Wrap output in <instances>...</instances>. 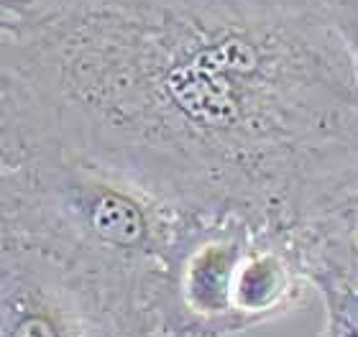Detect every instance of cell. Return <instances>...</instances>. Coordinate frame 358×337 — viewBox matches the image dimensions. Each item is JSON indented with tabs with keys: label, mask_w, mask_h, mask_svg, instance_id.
Returning <instances> with one entry per match:
<instances>
[{
	"label": "cell",
	"mask_w": 358,
	"mask_h": 337,
	"mask_svg": "<svg viewBox=\"0 0 358 337\" xmlns=\"http://www.w3.org/2000/svg\"><path fill=\"white\" fill-rule=\"evenodd\" d=\"M0 149L292 235L358 189L356 67L333 0H36L0 13Z\"/></svg>",
	"instance_id": "6da1fadb"
},
{
	"label": "cell",
	"mask_w": 358,
	"mask_h": 337,
	"mask_svg": "<svg viewBox=\"0 0 358 337\" xmlns=\"http://www.w3.org/2000/svg\"><path fill=\"white\" fill-rule=\"evenodd\" d=\"M0 197L13 240L83 278L123 337H159V289L189 215L59 149H0Z\"/></svg>",
	"instance_id": "7a4b0ae2"
},
{
	"label": "cell",
	"mask_w": 358,
	"mask_h": 337,
	"mask_svg": "<svg viewBox=\"0 0 358 337\" xmlns=\"http://www.w3.org/2000/svg\"><path fill=\"white\" fill-rule=\"evenodd\" d=\"M254 225L233 218H187L166 261L157 299L159 337H236L243 261Z\"/></svg>",
	"instance_id": "3957f363"
},
{
	"label": "cell",
	"mask_w": 358,
	"mask_h": 337,
	"mask_svg": "<svg viewBox=\"0 0 358 337\" xmlns=\"http://www.w3.org/2000/svg\"><path fill=\"white\" fill-rule=\"evenodd\" d=\"M0 337H123L83 278L34 246L0 248Z\"/></svg>",
	"instance_id": "277c9868"
},
{
	"label": "cell",
	"mask_w": 358,
	"mask_h": 337,
	"mask_svg": "<svg viewBox=\"0 0 358 337\" xmlns=\"http://www.w3.org/2000/svg\"><path fill=\"white\" fill-rule=\"evenodd\" d=\"M310 289L358 286V189L328 215L292 232Z\"/></svg>",
	"instance_id": "5b68a950"
},
{
	"label": "cell",
	"mask_w": 358,
	"mask_h": 337,
	"mask_svg": "<svg viewBox=\"0 0 358 337\" xmlns=\"http://www.w3.org/2000/svg\"><path fill=\"white\" fill-rule=\"evenodd\" d=\"M325 327L320 337H358V286H317Z\"/></svg>",
	"instance_id": "8992f818"
},
{
	"label": "cell",
	"mask_w": 358,
	"mask_h": 337,
	"mask_svg": "<svg viewBox=\"0 0 358 337\" xmlns=\"http://www.w3.org/2000/svg\"><path fill=\"white\" fill-rule=\"evenodd\" d=\"M333 8H336L338 26L343 31L345 46L351 52L353 67H356V77H358V0H333Z\"/></svg>",
	"instance_id": "52a82bcc"
},
{
	"label": "cell",
	"mask_w": 358,
	"mask_h": 337,
	"mask_svg": "<svg viewBox=\"0 0 358 337\" xmlns=\"http://www.w3.org/2000/svg\"><path fill=\"white\" fill-rule=\"evenodd\" d=\"M10 240H13V235H10V227H8L6 207H3V197H0V248L8 246Z\"/></svg>",
	"instance_id": "ba28073f"
},
{
	"label": "cell",
	"mask_w": 358,
	"mask_h": 337,
	"mask_svg": "<svg viewBox=\"0 0 358 337\" xmlns=\"http://www.w3.org/2000/svg\"><path fill=\"white\" fill-rule=\"evenodd\" d=\"M36 0H0V13H15L21 8H29Z\"/></svg>",
	"instance_id": "9c48e42d"
}]
</instances>
